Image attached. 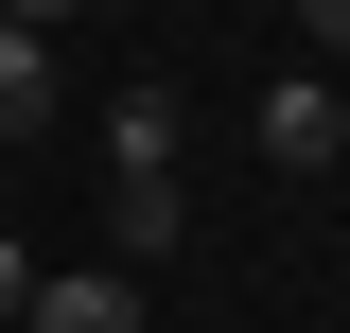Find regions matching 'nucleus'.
Instances as JSON below:
<instances>
[{
  "instance_id": "obj_5",
  "label": "nucleus",
  "mask_w": 350,
  "mask_h": 333,
  "mask_svg": "<svg viewBox=\"0 0 350 333\" xmlns=\"http://www.w3.org/2000/svg\"><path fill=\"white\" fill-rule=\"evenodd\" d=\"M36 123H53V36L0 18V140H36Z\"/></svg>"
},
{
  "instance_id": "obj_2",
  "label": "nucleus",
  "mask_w": 350,
  "mask_h": 333,
  "mask_svg": "<svg viewBox=\"0 0 350 333\" xmlns=\"http://www.w3.org/2000/svg\"><path fill=\"white\" fill-rule=\"evenodd\" d=\"M262 158H280V175H333V158H350V88H315V71L262 88Z\"/></svg>"
},
{
  "instance_id": "obj_6",
  "label": "nucleus",
  "mask_w": 350,
  "mask_h": 333,
  "mask_svg": "<svg viewBox=\"0 0 350 333\" xmlns=\"http://www.w3.org/2000/svg\"><path fill=\"white\" fill-rule=\"evenodd\" d=\"M298 36H315V71H333V53H350V0H298Z\"/></svg>"
},
{
  "instance_id": "obj_3",
  "label": "nucleus",
  "mask_w": 350,
  "mask_h": 333,
  "mask_svg": "<svg viewBox=\"0 0 350 333\" xmlns=\"http://www.w3.org/2000/svg\"><path fill=\"white\" fill-rule=\"evenodd\" d=\"M140 175H175V88H123L105 106V193H140Z\"/></svg>"
},
{
  "instance_id": "obj_1",
  "label": "nucleus",
  "mask_w": 350,
  "mask_h": 333,
  "mask_svg": "<svg viewBox=\"0 0 350 333\" xmlns=\"http://www.w3.org/2000/svg\"><path fill=\"white\" fill-rule=\"evenodd\" d=\"M18 333H140V281H123V263H36Z\"/></svg>"
},
{
  "instance_id": "obj_7",
  "label": "nucleus",
  "mask_w": 350,
  "mask_h": 333,
  "mask_svg": "<svg viewBox=\"0 0 350 333\" xmlns=\"http://www.w3.org/2000/svg\"><path fill=\"white\" fill-rule=\"evenodd\" d=\"M18 298H36V246H0V333H18Z\"/></svg>"
},
{
  "instance_id": "obj_8",
  "label": "nucleus",
  "mask_w": 350,
  "mask_h": 333,
  "mask_svg": "<svg viewBox=\"0 0 350 333\" xmlns=\"http://www.w3.org/2000/svg\"><path fill=\"white\" fill-rule=\"evenodd\" d=\"M0 18H18V36H53V18H88V0H0Z\"/></svg>"
},
{
  "instance_id": "obj_4",
  "label": "nucleus",
  "mask_w": 350,
  "mask_h": 333,
  "mask_svg": "<svg viewBox=\"0 0 350 333\" xmlns=\"http://www.w3.org/2000/svg\"><path fill=\"white\" fill-rule=\"evenodd\" d=\"M105 263H123V281H158V263H175V175L105 193Z\"/></svg>"
}]
</instances>
